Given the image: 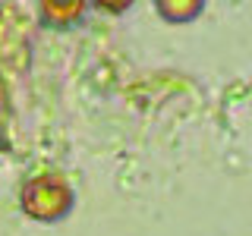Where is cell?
I'll return each mask as SVG.
<instances>
[{"instance_id":"3957f363","label":"cell","mask_w":252,"mask_h":236,"mask_svg":"<svg viewBox=\"0 0 252 236\" xmlns=\"http://www.w3.org/2000/svg\"><path fill=\"white\" fill-rule=\"evenodd\" d=\"M202 0H158V13H161V19L167 22H192L195 16L202 13Z\"/></svg>"},{"instance_id":"7a4b0ae2","label":"cell","mask_w":252,"mask_h":236,"mask_svg":"<svg viewBox=\"0 0 252 236\" xmlns=\"http://www.w3.org/2000/svg\"><path fill=\"white\" fill-rule=\"evenodd\" d=\"M85 3H79V0H69V3H60V0H47L41 6V22L44 26H54V29H66L73 26V22L82 16Z\"/></svg>"},{"instance_id":"6da1fadb","label":"cell","mask_w":252,"mask_h":236,"mask_svg":"<svg viewBox=\"0 0 252 236\" xmlns=\"http://www.w3.org/2000/svg\"><path fill=\"white\" fill-rule=\"evenodd\" d=\"M22 211L35 220H60L73 211V189L60 177H35L22 186Z\"/></svg>"}]
</instances>
